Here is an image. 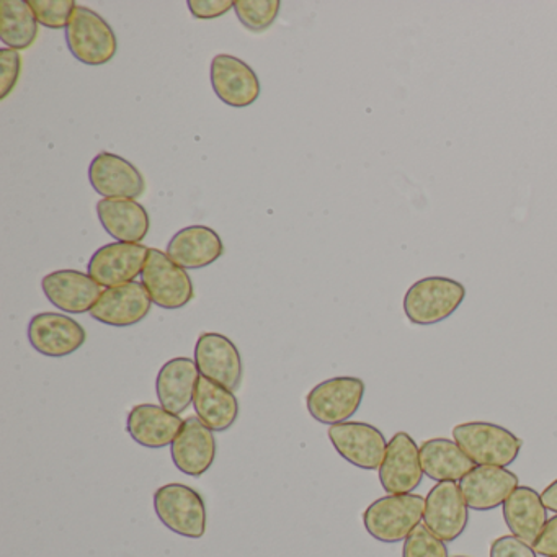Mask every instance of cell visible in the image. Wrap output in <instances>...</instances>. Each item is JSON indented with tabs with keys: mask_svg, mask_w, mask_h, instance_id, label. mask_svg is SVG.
Wrapping results in <instances>:
<instances>
[{
	"mask_svg": "<svg viewBox=\"0 0 557 557\" xmlns=\"http://www.w3.org/2000/svg\"><path fill=\"white\" fill-rule=\"evenodd\" d=\"M425 511V498L417 494H389L377 498L364 510L368 534L381 543H399L419 527Z\"/></svg>",
	"mask_w": 557,
	"mask_h": 557,
	"instance_id": "6da1fadb",
	"label": "cell"
},
{
	"mask_svg": "<svg viewBox=\"0 0 557 557\" xmlns=\"http://www.w3.org/2000/svg\"><path fill=\"white\" fill-rule=\"evenodd\" d=\"M453 440L475 466L500 468L517 461L523 445L510 430L491 422L459 423L453 429Z\"/></svg>",
	"mask_w": 557,
	"mask_h": 557,
	"instance_id": "7a4b0ae2",
	"label": "cell"
},
{
	"mask_svg": "<svg viewBox=\"0 0 557 557\" xmlns=\"http://www.w3.org/2000/svg\"><path fill=\"white\" fill-rule=\"evenodd\" d=\"M465 298V285L456 280L426 276L407 289L404 296V312L412 324H438L448 319Z\"/></svg>",
	"mask_w": 557,
	"mask_h": 557,
	"instance_id": "3957f363",
	"label": "cell"
},
{
	"mask_svg": "<svg viewBox=\"0 0 557 557\" xmlns=\"http://www.w3.org/2000/svg\"><path fill=\"white\" fill-rule=\"evenodd\" d=\"M154 510L165 528L178 536L200 540L207 533V505L190 485H162L154 492Z\"/></svg>",
	"mask_w": 557,
	"mask_h": 557,
	"instance_id": "277c9868",
	"label": "cell"
},
{
	"mask_svg": "<svg viewBox=\"0 0 557 557\" xmlns=\"http://www.w3.org/2000/svg\"><path fill=\"white\" fill-rule=\"evenodd\" d=\"M66 44L73 57L89 66L110 63L119 51V40L109 22L84 5H77L71 17Z\"/></svg>",
	"mask_w": 557,
	"mask_h": 557,
	"instance_id": "5b68a950",
	"label": "cell"
},
{
	"mask_svg": "<svg viewBox=\"0 0 557 557\" xmlns=\"http://www.w3.org/2000/svg\"><path fill=\"white\" fill-rule=\"evenodd\" d=\"M141 278L152 302L159 308L174 311L185 308L194 299V283L187 270L178 267L162 250L149 249Z\"/></svg>",
	"mask_w": 557,
	"mask_h": 557,
	"instance_id": "8992f818",
	"label": "cell"
},
{
	"mask_svg": "<svg viewBox=\"0 0 557 557\" xmlns=\"http://www.w3.org/2000/svg\"><path fill=\"white\" fill-rule=\"evenodd\" d=\"M363 396L364 383L360 377H332L309 391L306 407L312 419L332 426L351 419L360 409Z\"/></svg>",
	"mask_w": 557,
	"mask_h": 557,
	"instance_id": "52a82bcc",
	"label": "cell"
},
{
	"mask_svg": "<svg viewBox=\"0 0 557 557\" xmlns=\"http://www.w3.org/2000/svg\"><path fill=\"white\" fill-rule=\"evenodd\" d=\"M469 507L458 482H436L425 498L423 524L445 543H453L465 533Z\"/></svg>",
	"mask_w": 557,
	"mask_h": 557,
	"instance_id": "ba28073f",
	"label": "cell"
},
{
	"mask_svg": "<svg viewBox=\"0 0 557 557\" xmlns=\"http://www.w3.org/2000/svg\"><path fill=\"white\" fill-rule=\"evenodd\" d=\"M329 440L335 451L364 471L380 469L386 455L387 442L383 432L364 422H344L329 429Z\"/></svg>",
	"mask_w": 557,
	"mask_h": 557,
	"instance_id": "9c48e42d",
	"label": "cell"
},
{
	"mask_svg": "<svg viewBox=\"0 0 557 557\" xmlns=\"http://www.w3.org/2000/svg\"><path fill=\"white\" fill-rule=\"evenodd\" d=\"M149 249L143 244L113 243L90 257L87 272L103 288L135 282L145 269Z\"/></svg>",
	"mask_w": 557,
	"mask_h": 557,
	"instance_id": "30bf717a",
	"label": "cell"
},
{
	"mask_svg": "<svg viewBox=\"0 0 557 557\" xmlns=\"http://www.w3.org/2000/svg\"><path fill=\"white\" fill-rule=\"evenodd\" d=\"M423 479L420 448L406 432H397L387 443L380 466V482L387 494H412Z\"/></svg>",
	"mask_w": 557,
	"mask_h": 557,
	"instance_id": "8fae6325",
	"label": "cell"
},
{
	"mask_svg": "<svg viewBox=\"0 0 557 557\" xmlns=\"http://www.w3.org/2000/svg\"><path fill=\"white\" fill-rule=\"evenodd\" d=\"M195 363L201 376L230 391L239 389L243 360L233 341L216 332H205L195 345Z\"/></svg>",
	"mask_w": 557,
	"mask_h": 557,
	"instance_id": "7c38bea8",
	"label": "cell"
},
{
	"mask_svg": "<svg viewBox=\"0 0 557 557\" xmlns=\"http://www.w3.org/2000/svg\"><path fill=\"white\" fill-rule=\"evenodd\" d=\"M86 329L79 322L58 312H41L28 324V341L45 357H70L86 344Z\"/></svg>",
	"mask_w": 557,
	"mask_h": 557,
	"instance_id": "4fadbf2b",
	"label": "cell"
},
{
	"mask_svg": "<svg viewBox=\"0 0 557 557\" xmlns=\"http://www.w3.org/2000/svg\"><path fill=\"white\" fill-rule=\"evenodd\" d=\"M211 86L218 99L234 109H246L259 100L262 86L249 64L231 54L211 61Z\"/></svg>",
	"mask_w": 557,
	"mask_h": 557,
	"instance_id": "5bb4252c",
	"label": "cell"
},
{
	"mask_svg": "<svg viewBox=\"0 0 557 557\" xmlns=\"http://www.w3.org/2000/svg\"><path fill=\"white\" fill-rule=\"evenodd\" d=\"M89 181L102 198L138 200L145 195V177L136 165L113 152H100L89 165Z\"/></svg>",
	"mask_w": 557,
	"mask_h": 557,
	"instance_id": "9a60e30c",
	"label": "cell"
},
{
	"mask_svg": "<svg viewBox=\"0 0 557 557\" xmlns=\"http://www.w3.org/2000/svg\"><path fill=\"white\" fill-rule=\"evenodd\" d=\"M41 288L51 305L70 314L90 312L102 296V286L79 270H58L41 280Z\"/></svg>",
	"mask_w": 557,
	"mask_h": 557,
	"instance_id": "2e32d148",
	"label": "cell"
},
{
	"mask_svg": "<svg viewBox=\"0 0 557 557\" xmlns=\"http://www.w3.org/2000/svg\"><path fill=\"white\" fill-rule=\"evenodd\" d=\"M152 299L143 283L107 288L94 306L90 315L96 321L112 327H129L139 324L151 311Z\"/></svg>",
	"mask_w": 557,
	"mask_h": 557,
	"instance_id": "e0dca14e",
	"label": "cell"
},
{
	"mask_svg": "<svg viewBox=\"0 0 557 557\" xmlns=\"http://www.w3.org/2000/svg\"><path fill=\"white\" fill-rule=\"evenodd\" d=\"M517 487V474L500 466H475L459 481L466 504L475 511L500 507Z\"/></svg>",
	"mask_w": 557,
	"mask_h": 557,
	"instance_id": "ac0fdd59",
	"label": "cell"
},
{
	"mask_svg": "<svg viewBox=\"0 0 557 557\" xmlns=\"http://www.w3.org/2000/svg\"><path fill=\"white\" fill-rule=\"evenodd\" d=\"M171 453L178 471L200 478L216 458V438L197 416L188 417L184 429L171 445Z\"/></svg>",
	"mask_w": 557,
	"mask_h": 557,
	"instance_id": "d6986e66",
	"label": "cell"
},
{
	"mask_svg": "<svg viewBox=\"0 0 557 557\" xmlns=\"http://www.w3.org/2000/svg\"><path fill=\"white\" fill-rule=\"evenodd\" d=\"M185 420L156 404H139L126 417V432L138 445L159 449L172 445L184 429Z\"/></svg>",
	"mask_w": 557,
	"mask_h": 557,
	"instance_id": "ffe728a7",
	"label": "cell"
},
{
	"mask_svg": "<svg viewBox=\"0 0 557 557\" xmlns=\"http://www.w3.org/2000/svg\"><path fill=\"white\" fill-rule=\"evenodd\" d=\"M165 253L182 269L200 270L223 257L224 244L211 227H184L172 237Z\"/></svg>",
	"mask_w": 557,
	"mask_h": 557,
	"instance_id": "44dd1931",
	"label": "cell"
},
{
	"mask_svg": "<svg viewBox=\"0 0 557 557\" xmlns=\"http://www.w3.org/2000/svg\"><path fill=\"white\" fill-rule=\"evenodd\" d=\"M97 214L116 243L141 244L151 226L146 208L128 198H102L97 203Z\"/></svg>",
	"mask_w": 557,
	"mask_h": 557,
	"instance_id": "7402d4cb",
	"label": "cell"
},
{
	"mask_svg": "<svg viewBox=\"0 0 557 557\" xmlns=\"http://www.w3.org/2000/svg\"><path fill=\"white\" fill-rule=\"evenodd\" d=\"M200 376L197 363L190 358L181 357L168 361L156 380V393L161 406L175 416L187 410L194 404Z\"/></svg>",
	"mask_w": 557,
	"mask_h": 557,
	"instance_id": "603a6c76",
	"label": "cell"
},
{
	"mask_svg": "<svg viewBox=\"0 0 557 557\" xmlns=\"http://www.w3.org/2000/svg\"><path fill=\"white\" fill-rule=\"evenodd\" d=\"M547 508L533 487L518 485L504 502V520L513 536L533 546L547 521Z\"/></svg>",
	"mask_w": 557,
	"mask_h": 557,
	"instance_id": "cb8c5ba5",
	"label": "cell"
},
{
	"mask_svg": "<svg viewBox=\"0 0 557 557\" xmlns=\"http://www.w3.org/2000/svg\"><path fill=\"white\" fill-rule=\"evenodd\" d=\"M195 412L211 432H224L236 423L239 403L233 391L200 376L194 396Z\"/></svg>",
	"mask_w": 557,
	"mask_h": 557,
	"instance_id": "d4e9b609",
	"label": "cell"
},
{
	"mask_svg": "<svg viewBox=\"0 0 557 557\" xmlns=\"http://www.w3.org/2000/svg\"><path fill=\"white\" fill-rule=\"evenodd\" d=\"M423 474L436 482H459L475 468L455 440L432 438L420 446Z\"/></svg>",
	"mask_w": 557,
	"mask_h": 557,
	"instance_id": "484cf974",
	"label": "cell"
},
{
	"mask_svg": "<svg viewBox=\"0 0 557 557\" xmlns=\"http://www.w3.org/2000/svg\"><path fill=\"white\" fill-rule=\"evenodd\" d=\"M38 21L30 2L0 0V40L11 50H28L37 41Z\"/></svg>",
	"mask_w": 557,
	"mask_h": 557,
	"instance_id": "4316f807",
	"label": "cell"
},
{
	"mask_svg": "<svg viewBox=\"0 0 557 557\" xmlns=\"http://www.w3.org/2000/svg\"><path fill=\"white\" fill-rule=\"evenodd\" d=\"M280 0H236L234 11L247 30L253 34L272 27L280 14Z\"/></svg>",
	"mask_w": 557,
	"mask_h": 557,
	"instance_id": "83f0119b",
	"label": "cell"
},
{
	"mask_svg": "<svg viewBox=\"0 0 557 557\" xmlns=\"http://www.w3.org/2000/svg\"><path fill=\"white\" fill-rule=\"evenodd\" d=\"M38 24L51 30H63L70 25L71 17L77 9L74 0H28Z\"/></svg>",
	"mask_w": 557,
	"mask_h": 557,
	"instance_id": "f1b7e54d",
	"label": "cell"
},
{
	"mask_svg": "<svg viewBox=\"0 0 557 557\" xmlns=\"http://www.w3.org/2000/svg\"><path fill=\"white\" fill-rule=\"evenodd\" d=\"M403 557H448V547L425 524H419L404 541Z\"/></svg>",
	"mask_w": 557,
	"mask_h": 557,
	"instance_id": "f546056e",
	"label": "cell"
},
{
	"mask_svg": "<svg viewBox=\"0 0 557 557\" xmlns=\"http://www.w3.org/2000/svg\"><path fill=\"white\" fill-rule=\"evenodd\" d=\"M22 71V57L18 51L4 48L0 50V100L8 99L17 86Z\"/></svg>",
	"mask_w": 557,
	"mask_h": 557,
	"instance_id": "4dcf8cb0",
	"label": "cell"
},
{
	"mask_svg": "<svg viewBox=\"0 0 557 557\" xmlns=\"http://www.w3.org/2000/svg\"><path fill=\"white\" fill-rule=\"evenodd\" d=\"M491 557H536L533 546L513 534L497 537L491 544Z\"/></svg>",
	"mask_w": 557,
	"mask_h": 557,
	"instance_id": "1f68e13d",
	"label": "cell"
},
{
	"mask_svg": "<svg viewBox=\"0 0 557 557\" xmlns=\"http://www.w3.org/2000/svg\"><path fill=\"white\" fill-rule=\"evenodd\" d=\"M188 9L198 21H213L234 9L231 0H188Z\"/></svg>",
	"mask_w": 557,
	"mask_h": 557,
	"instance_id": "d6a6232c",
	"label": "cell"
},
{
	"mask_svg": "<svg viewBox=\"0 0 557 557\" xmlns=\"http://www.w3.org/2000/svg\"><path fill=\"white\" fill-rule=\"evenodd\" d=\"M534 553L544 557H557V515L546 521L533 544Z\"/></svg>",
	"mask_w": 557,
	"mask_h": 557,
	"instance_id": "836d02e7",
	"label": "cell"
},
{
	"mask_svg": "<svg viewBox=\"0 0 557 557\" xmlns=\"http://www.w3.org/2000/svg\"><path fill=\"white\" fill-rule=\"evenodd\" d=\"M541 500H543L544 507L547 510L557 513V479L544 488L543 494H541Z\"/></svg>",
	"mask_w": 557,
	"mask_h": 557,
	"instance_id": "e575fe53",
	"label": "cell"
},
{
	"mask_svg": "<svg viewBox=\"0 0 557 557\" xmlns=\"http://www.w3.org/2000/svg\"><path fill=\"white\" fill-rule=\"evenodd\" d=\"M455 557H466V556H455Z\"/></svg>",
	"mask_w": 557,
	"mask_h": 557,
	"instance_id": "d590c367",
	"label": "cell"
}]
</instances>
